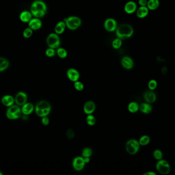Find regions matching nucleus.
I'll return each mask as SVG.
<instances>
[{"label":"nucleus","mask_w":175,"mask_h":175,"mask_svg":"<svg viewBox=\"0 0 175 175\" xmlns=\"http://www.w3.org/2000/svg\"><path fill=\"white\" fill-rule=\"evenodd\" d=\"M30 12L34 17L41 18L45 15L47 12V6L42 1L36 0L31 4Z\"/></svg>","instance_id":"obj_1"},{"label":"nucleus","mask_w":175,"mask_h":175,"mask_svg":"<svg viewBox=\"0 0 175 175\" xmlns=\"http://www.w3.org/2000/svg\"><path fill=\"white\" fill-rule=\"evenodd\" d=\"M116 35L121 40L131 37L134 33V29L128 24H122L116 28Z\"/></svg>","instance_id":"obj_2"},{"label":"nucleus","mask_w":175,"mask_h":175,"mask_svg":"<svg viewBox=\"0 0 175 175\" xmlns=\"http://www.w3.org/2000/svg\"><path fill=\"white\" fill-rule=\"evenodd\" d=\"M51 110V105L46 101H40L35 107L36 114L42 118L47 116L50 113Z\"/></svg>","instance_id":"obj_3"},{"label":"nucleus","mask_w":175,"mask_h":175,"mask_svg":"<svg viewBox=\"0 0 175 175\" xmlns=\"http://www.w3.org/2000/svg\"><path fill=\"white\" fill-rule=\"evenodd\" d=\"M65 22L67 27L72 30L77 29L82 23L81 19L75 16H71L65 19Z\"/></svg>","instance_id":"obj_4"},{"label":"nucleus","mask_w":175,"mask_h":175,"mask_svg":"<svg viewBox=\"0 0 175 175\" xmlns=\"http://www.w3.org/2000/svg\"><path fill=\"white\" fill-rule=\"evenodd\" d=\"M139 141L135 139H130L126 143V151L130 155H135L138 152L140 148Z\"/></svg>","instance_id":"obj_5"},{"label":"nucleus","mask_w":175,"mask_h":175,"mask_svg":"<svg viewBox=\"0 0 175 175\" xmlns=\"http://www.w3.org/2000/svg\"><path fill=\"white\" fill-rule=\"evenodd\" d=\"M60 39L56 33H51L47 38V44L49 48L58 49L60 45Z\"/></svg>","instance_id":"obj_6"},{"label":"nucleus","mask_w":175,"mask_h":175,"mask_svg":"<svg viewBox=\"0 0 175 175\" xmlns=\"http://www.w3.org/2000/svg\"><path fill=\"white\" fill-rule=\"evenodd\" d=\"M21 115V110L17 106H11L7 110L6 116L9 119L14 120L18 119Z\"/></svg>","instance_id":"obj_7"},{"label":"nucleus","mask_w":175,"mask_h":175,"mask_svg":"<svg viewBox=\"0 0 175 175\" xmlns=\"http://www.w3.org/2000/svg\"><path fill=\"white\" fill-rule=\"evenodd\" d=\"M156 167L157 171L163 175L168 174L171 170L169 163L164 160H159V161L156 164Z\"/></svg>","instance_id":"obj_8"},{"label":"nucleus","mask_w":175,"mask_h":175,"mask_svg":"<svg viewBox=\"0 0 175 175\" xmlns=\"http://www.w3.org/2000/svg\"><path fill=\"white\" fill-rule=\"evenodd\" d=\"M85 163L83 157H76L74 158L72 161V166L76 171H81L85 167Z\"/></svg>","instance_id":"obj_9"},{"label":"nucleus","mask_w":175,"mask_h":175,"mask_svg":"<svg viewBox=\"0 0 175 175\" xmlns=\"http://www.w3.org/2000/svg\"><path fill=\"white\" fill-rule=\"evenodd\" d=\"M96 110V104L93 101H88L83 106V111L87 115L92 114Z\"/></svg>","instance_id":"obj_10"},{"label":"nucleus","mask_w":175,"mask_h":175,"mask_svg":"<svg viewBox=\"0 0 175 175\" xmlns=\"http://www.w3.org/2000/svg\"><path fill=\"white\" fill-rule=\"evenodd\" d=\"M67 75L71 81L73 82L78 81L80 78L79 72L74 69H69L67 71Z\"/></svg>","instance_id":"obj_11"},{"label":"nucleus","mask_w":175,"mask_h":175,"mask_svg":"<svg viewBox=\"0 0 175 175\" xmlns=\"http://www.w3.org/2000/svg\"><path fill=\"white\" fill-rule=\"evenodd\" d=\"M104 27L106 30L109 32L116 30L117 28V22L114 19L109 18L105 21Z\"/></svg>","instance_id":"obj_12"},{"label":"nucleus","mask_w":175,"mask_h":175,"mask_svg":"<svg viewBox=\"0 0 175 175\" xmlns=\"http://www.w3.org/2000/svg\"><path fill=\"white\" fill-rule=\"evenodd\" d=\"M42 26V23L40 18H34L31 19L28 23V27L32 30H38Z\"/></svg>","instance_id":"obj_13"},{"label":"nucleus","mask_w":175,"mask_h":175,"mask_svg":"<svg viewBox=\"0 0 175 175\" xmlns=\"http://www.w3.org/2000/svg\"><path fill=\"white\" fill-rule=\"evenodd\" d=\"M27 101V95L24 92L18 93L15 98V102L18 106H23Z\"/></svg>","instance_id":"obj_14"},{"label":"nucleus","mask_w":175,"mask_h":175,"mask_svg":"<svg viewBox=\"0 0 175 175\" xmlns=\"http://www.w3.org/2000/svg\"><path fill=\"white\" fill-rule=\"evenodd\" d=\"M122 65L126 69H131L134 66V62L130 57L126 56L122 59Z\"/></svg>","instance_id":"obj_15"},{"label":"nucleus","mask_w":175,"mask_h":175,"mask_svg":"<svg viewBox=\"0 0 175 175\" xmlns=\"http://www.w3.org/2000/svg\"><path fill=\"white\" fill-rule=\"evenodd\" d=\"M124 10L128 14H132L137 10V5L134 2L129 1L126 3L124 6Z\"/></svg>","instance_id":"obj_16"},{"label":"nucleus","mask_w":175,"mask_h":175,"mask_svg":"<svg viewBox=\"0 0 175 175\" xmlns=\"http://www.w3.org/2000/svg\"><path fill=\"white\" fill-rule=\"evenodd\" d=\"M32 14L31 12L25 10L21 12L20 14V19L22 22L25 23H28L32 19Z\"/></svg>","instance_id":"obj_17"},{"label":"nucleus","mask_w":175,"mask_h":175,"mask_svg":"<svg viewBox=\"0 0 175 175\" xmlns=\"http://www.w3.org/2000/svg\"><path fill=\"white\" fill-rule=\"evenodd\" d=\"M144 99L148 103H152L155 102L156 100V95L151 90L150 91H146V93H144Z\"/></svg>","instance_id":"obj_18"},{"label":"nucleus","mask_w":175,"mask_h":175,"mask_svg":"<svg viewBox=\"0 0 175 175\" xmlns=\"http://www.w3.org/2000/svg\"><path fill=\"white\" fill-rule=\"evenodd\" d=\"M149 9L147 6H140L137 10V16L139 18L143 19L146 18L148 14Z\"/></svg>","instance_id":"obj_19"},{"label":"nucleus","mask_w":175,"mask_h":175,"mask_svg":"<svg viewBox=\"0 0 175 175\" xmlns=\"http://www.w3.org/2000/svg\"><path fill=\"white\" fill-rule=\"evenodd\" d=\"M33 110H34L33 105L31 103H25L23 105V107L22 109V111L24 115H29L32 113Z\"/></svg>","instance_id":"obj_20"},{"label":"nucleus","mask_w":175,"mask_h":175,"mask_svg":"<svg viewBox=\"0 0 175 175\" xmlns=\"http://www.w3.org/2000/svg\"><path fill=\"white\" fill-rule=\"evenodd\" d=\"M2 102L6 106L10 107L14 103V99L10 95H5L2 99Z\"/></svg>","instance_id":"obj_21"},{"label":"nucleus","mask_w":175,"mask_h":175,"mask_svg":"<svg viewBox=\"0 0 175 175\" xmlns=\"http://www.w3.org/2000/svg\"><path fill=\"white\" fill-rule=\"evenodd\" d=\"M66 25L65 22L60 21L58 22L55 27V32L57 34H61L64 33Z\"/></svg>","instance_id":"obj_22"},{"label":"nucleus","mask_w":175,"mask_h":175,"mask_svg":"<svg viewBox=\"0 0 175 175\" xmlns=\"http://www.w3.org/2000/svg\"><path fill=\"white\" fill-rule=\"evenodd\" d=\"M159 5V0H148L147 6L149 10H155L158 8Z\"/></svg>","instance_id":"obj_23"},{"label":"nucleus","mask_w":175,"mask_h":175,"mask_svg":"<svg viewBox=\"0 0 175 175\" xmlns=\"http://www.w3.org/2000/svg\"><path fill=\"white\" fill-rule=\"evenodd\" d=\"M139 110L144 114H149L152 111V106L148 103H143L139 106Z\"/></svg>","instance_id":"obj_24"},{"label":"nucleus","mask_w":175,"mask_h":175,"mask_svg":"<svg viewBox=\"0 0 175 175\" xmlns=\"http://www.w3.org/2000/svg\"><path fill=\"white\" fill-rule=\"evenodd\" d=\"M128 109L130 113H135L139 109V106L137 102L133 101L128 104Z\"/></svg>","instance_id":"obj_25"},{"label":"nucleus","mask_w":175,"mask_h":175,"mask_svg":"<svg viewBox=\"0 0 175 175\" xmlns=\"http://www.w3.org/2000/svg\"><path fill=\"white\" fill-rule=\"evenodd\" d=\"M9 65V63L7 59L0 57V72L6 70L8 67Z\"/></svg>","instance_id":"obj_26"},{"label":"nucleus","mask_w":175,"mask_h":175,"mask_svg":"<svg viewBox=\"0 0 175 175\" xmlns=\"http://www.w3.org/2000/svg\"><path fill=\"white\" fill-rule=\"evenodd\" d=\"M86 122L90 126H93L96 123V118L93 115H92V114L88 115L86 118Z\"/></svg>","instance_id":"obj_27"},{"label":"nucleus","mask_w":175,"mask_h":175,"mask_svg":"<svg viewBox=\"0 0 175 175\" xmlns=\"http://www.w3.org/2000/svg\"><path fill=\"white\" fill-rule=\"evenodd\" d=\"M92 155V150L90 147H85L83 148L82 152V157H90Z\"/></svg>","instance_id":"obj_28"},{"label":"nucleus","mask_w":175,"mask_h":175,"mask_svg":"<svg viewBox=\"0 0 175 175\" xmlns=\"http://www.w3.org/2000/svg\"><path fill=\"white\" fill-rule=\"evenodd\" d=\"M57 54L60 58L64 59L66 58L68 53L66 49L62 48H58L57 50Z\"/></svg>","instance_id":"obj_29"},{"label":"nucleus","mask_w":175,"mask_h":175,"mask_svg":"<svg viewBox=\"0 0 175 175\" xmlns=\"http://www.w3.org/2000/svg\"><path fill=\"white\" fill-rule=\"evenodd\" d=\"M150 138L148 136L144 135L142 136L139 140V143L141 145H146L150 143Z\"/></svg>","instance_id":"obj_30"},{"label":"nucleus","mask_w":175,"mask_h":175,"mask_svg":"<svg viewBox=\"0 0 175 175\" xmlns=\"http://www.w3.org/2000/svg\"><path fill=\"white\" fill-rule=\"evenodd\" d=\"M33 31L30 28L28 27L24 29L23 33V36L24 38L28 39L32 36Z\"/></svg>","instance_id":"obj_31"},{"label":"nucleus","mask_w":175,"mask_h":175,"mask_svg":"<svg viewBox=\"0 0 175 175\" xmlns=\"http://www.w3.org/2000/svg\"><path fill=\"white\" fill-rule=\"evenodd\" d=\"M122 40L120 39H116L112 42V46L115 49H119L122 46Z\"/></svg>","instance_id":"obj_32"},{"label":"nucleus","mask_w":175,"mask_h":175,"mask_svg":"<svg viewBox=\"0 0 175 175\" xmlns=\"http://www.w3.org/2000/svg\"><path fill=\"white\" fill-rule=\"evenodd\" d=\"M74 86L75 90H77L78 91H82L84 89V85L83 83L79 81H77L74 82Z\"/></svg>","instance_id":"obj_33"},{"label":"nucleus","mask_w":175,"mask_h":175,"mask_svg":"<svg viewBox=\"0 0 175 175\" xmlns=\"http://www.w3.org/2000/svg\"><path fill=\"white\" fill-rule=\"evenodd\" d=\"M153 156H154V158H155L156 159L159 160L162 159L163 157V154L162 152L159 150H156L154 151L153 152Z\"/></svg>","instance_id":"obj_34"},{"label":"nucleus","mask_w":175,"mask_h":175,"mask_svg":"<svg viewBox=\"0 0 175 175\" xmlns=\"http://www.w3.org/2000/svg\"><path fill=\"white\" fill-rule=\"evenodd\" d=\"M157 82L156 80H150V82H148V88H149L150 90H153L156 89V88L157 87Z\"/></svg>","instance_id":"obj_35"},{"label":"nucleus","mask_w":175,"mask_h":175,"mask_svg":"<svg viewBox=\"0 0 175 175\" xmlns=\"http://www.w3.org/2000/svg\"><path fill=\"white\" fill-rule=\"evenodd\" d=\"M45 54L48 57H54L55 54V50H54V49H52V48H49L46 50Z\"/></svg>","instance_id":"obj_36"},{"label":"nucleus","mask_w":175,"mask_h":175,"mask_svg":"<svg viewBox=\"0 0 175 175\" xmlns=\"http://www.w3.org/2000/svg\"><path fill=\"white\" fill-rule=\"evenodd\" d=\"M74 136H75V134H74V132L72 129H70V130H68V131H67V137L68 139H72L74 138Z\"/></svg>","instance_id":"obj_37"},{"label":"nucleus","mask_w":175,"mask_h":175,"mask_svg":"<svg viewBox=\"0 0 175 175\" xmlns=\"http://www.w3.org/2000/svg\"><path fill=\"white\" fill-rule=\"evenodd\" d=\"M42 123L45 126H47L48 124H49V118H48L47 116L46 117H42Z\"/></svg>","instance_id":"obj_38"},{"label":"nucleus","mask_w":175,"mask_h":175,"mask_svg":"<svg viewBox=\"0 0 175 175\" xmlns=\"http://www.w3.org/2000/svg\"><path fill=\"white\" fill-rule=\"evenodd\" d=\"M148 2V0H139L138 3L140 6H147Z\"/></svg>","instance_id":"obj_39"},{"label":"nucleus","mask_w":175,"mask_h":175,"mask_svg":"<svg viewBox=\"0 0 175 175\" xmlns=\"http://www.w3.org/2000/svg\"><path fill=\"white\" fill-rule=\"evenodd\" d=\"M155 172H148L144 173V175H156Z\"/></svg>","instance_id":"obj_40"},{"label":"nucleus","mask_w":175,"mask_h":175,"mask_svg":"<svg viewBox=\"0 0 175 175\" xmlns=\"http://www.w3.org/2000/svg\"><path fill=\"white\" fill-rule=\"evenodd\" d=\"M84 158V161H85L86 164L90 162V157H85V158Z\"/></svg>","instance_id":"obj_41"},{"label":"nucleus","mask_w":175,"mask_h":175,"mask_svg":"<svg viewBox=\"0 0 175 175\" xmlns=\"http://www.w3.org/2000/svg\"><path fill=\"white\" fill-rule=\"evenodd\" d=\"M0 175H3V173H2V172H0Z\"/></svg>","instance_id":"obj_42"}]
</instances>
